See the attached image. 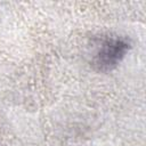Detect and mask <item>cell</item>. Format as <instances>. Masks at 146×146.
I'll return each mask as SVG.
<instances>
[{
  "instance_id": "obj_1",
  "label": "cell",
  "mask_w": 146,
  "mask_h": 146,
  "mask_svg": "<svg viewBox=\"0 0 146 146\" xmlns=\"http://www.w3.org/2000/svg\"><path fill=\"white\" fill-rule=\"evenodd\" d=\"M130 49V42L120 36H105L97 40L92 54L91 65L98 72L114 70L125 57Z\"/></svg>"
}]
</instances>
